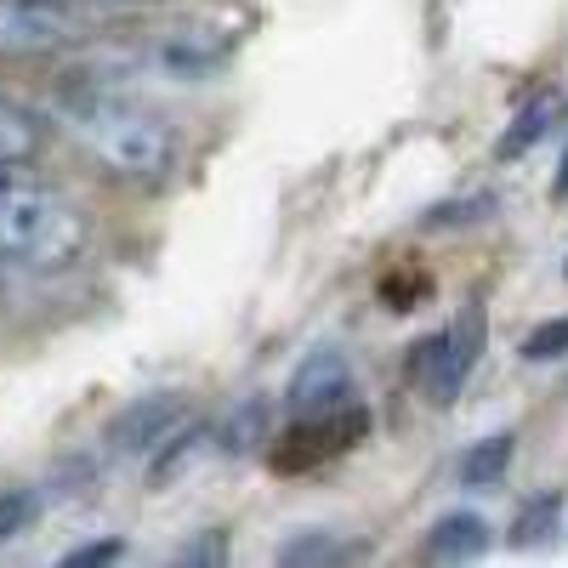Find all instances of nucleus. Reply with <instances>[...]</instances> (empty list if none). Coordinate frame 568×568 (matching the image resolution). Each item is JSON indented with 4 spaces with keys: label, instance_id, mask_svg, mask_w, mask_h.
<instances>
[{
    "label": "nucleus",
    "instance_id": "obj_22",
    "mask_svg": "<svg viewBox=\"0 0 568 568\" xmlns=\"http://www.w3.org/2000/svg\"><path fill=\"white\" fill-rule=\"evenodd\" d=\"M562 278H568V262H562Z\"/></svg>",
    "mask_w": 568,
    "mask_h": 568
},
{
    "label": "nucleus",
    "instance_id": "obj_10",
    "mask_svg": "<svg viewBox=\"0 0 568 568\" xmlns=\"http://www.w3.org/2000/svg\"><path fill=\"white\" fill-rule=\"evenodd\" d=\"M489 551V524L478 511H444L433 535H426L420 557L426 562H466V557H484Z\"/></svg>",
    "mask_w": 568,
    "mask_h": 568
},
{
    "label": "nucleus",
    "instance_id": "obj_16",
    "mask_svg": "<svg viewBox=\"0 0 568 568\" xmlns=\"http://www.w3.org/2000/svg\"><path fill=\"white\" fill-rule=\"evenodd\" d=\"M34 154H40V120L12 98H0V160H34Z\"/></svg>",
    "mask_w": 568,
    "mask_h": 568
},
{
    "label": "nucleus",
    "instance_id": "obj_9",
    "mask_svg": "<svg viewBox=\"0 0 568 568\" xmlns=\"http://www.w3.org/2000/svg\"><path fill=\"white\" fill-rule=\"evenodd\" d=\"M568 114V98H562V91H535V98L524 103V109H517L511 114V125L500 131V142H495V160L500 165H511V160H524L529 149H540V142L551 136V125Z\"/></svg>",
    "mask_w": 568,
    "mask_h": 568
},
{
    "label": "nucleus",
    "instance_id": "obj_18",
    "mask_svg": "<svg viewBox=\"0 0 568 568\" xmlns=\"http://www.w3.org/2000/svg\"><path fill=\"white\" fill-rule=\"evenodd\" d=\"M562 353H568V313L535 324L529 336H524V358H529V364H551V358H562Z\"/></svg>",
    "mask_w": 568,
    "mask_h": 568
},
{
    "label": "nucleus",
    "instance_id": "obj_3",
    "mask_svg": "<svg viewBox=\"0 0 568 568\" xmlns=\"http://www.w3.org/2000/svg\"><path fill=\"white\" fill-rule=\"evenodd\" d=\"M484 342H489V313L484 302H466L438 336L415 342V382L433 404H455L460 387L471 382V369L484 358Z\"/></svg>",
    "mask_w": 568,
    "mask_h": 568
},
{
    "label": "nucleus",
    "instance_id": "obj_17",
    "mask_svg": "<svg viewBox=\"0 0 568 568\" xmlns=\"http://www.w3.org/2000/svg\"><path fill=\"white\" fill-rule=\"evenodd\" d=\"M495 216V194H460V200H444L420 216L426 233H438V227H471V222H489Z\"/></svg>",
    "mask_w": 568,
    "mask_h": 568
},
{
    "label": "nucleus",
    "instance_id": "obj_12",
    "mask_svg": "<svg viewBox=\"0 0 568 568\" xmlns=\"http://www.w3.org/2000/svg\"><path fill=\"white\" fill-rule=\"evenodd\" d=\"M358 557H369V546L364 540H347L336 529H302V535H291V540L278 546V562L284 568H336V562H358Z\"/></svg>",
    "mask_w": 568,
    "mask_h": 568
},
{
    "label": "nucleus",
    "instance_id": "obj_5",
    "mask_svg": "<svg viewBox=\"0 0 568 568\" xmlns=\"http://www.w3.org/2000/svg\"><path fill=\"white\" fill-rule=\"evenodd\" d=\"M369 438V409L347 404V409H329V415H296V426L273 444V471H318L336 455L358 449Z\"/></svg>",
    "mask_w": 568,
    "mask_h": 568
},
{
    "label": "nucleus",
    "instance_id": "obj_13",
    "mask_svg": "<svg viewBox=\"0 0 568 568\" xmlns=\"http://www.w3.org/2000/svg\"><path fill=\"white\" fill-rule=\"evenodd\" d=\"M211 433H216V455H251L267 438V398H245L222 426H211Z\"/></svg>",
    "mask_w": 568,
    "mask_h": 568
},
{
    "label": "nucleus",
    "instance_id": "obj_4",
    "mask_svg": "<svg viewBox=\"0 0 568 568\" xmlns=\"http://www.w3.org/2000/svg\"><path fill=\"white\" fill-rule=\"evenodd\" d=\"M85 34V0H0V58H58Z\"/></svg>",
    "mask_w": 568,
    "mask_h": 568
},
{
    "label": "nucleus",
    "instance_id": "obj_20",
    "mask_svg": "<svg viewBox=\"0 0 568 568\" xmlns=\"http://www.w3.org/2000/svg\"><path fill=\"white\" fill-rule=\"evenodd\" d=\"M222 557H227V540H222V535H205L200 546L182 551V562H222Z\"/></svg>",
    "mask_w": 568,
    "mask_h": 568
},
{
    "label": "nucleus",
    "instance_id": "obj_11",
    "mask_svg": "<svg viewBox=\"0 0 568 568\" xmlns=\"http://www.w3.org/2000/svg\"><path fill=\"white\" fill-rule=\"evenodd\" d=\"M511 455H517V433L511 426H500V433H489L484 444H471L460 460H455V484L484 495V489H500L506 471H511Z\"/></svg>",
    "mask_w": 568,
    "mask_h": 568
},
{
    "label": "nucleus",
    "instance_id": "obj_2",
    "mask_svg": "<svg viewBox=\"0 0 568 568\" xmlns=\"http://www.w3.org/2000/svg\"><path fill=\"white\" fill-rule=\"evenodd\" d=\"M85 245H91V222L63 187L34 176L23 160H0V262L58 273L80 262Z\"/></svg>",
    "mask_w": 568,
    "mask_h": 568
},
{
    "label": "nucleus",
    "instance_id": "obj_21",
    "mask_svg": "<svg viewBox=\"0 0 568 568\" xmlns=\"http://www.w3.org/2000/svg\"><path fill=\"white\" fill-rule=\"evenodd\" d=\"M551 200H568V149H562V165L551 176Z\"/></svg>",
    "mask_w": 568,
    "mask_h": 568
},
{
    "label": "nucleus",
    "instance_id": "obj_15",
    "mask_svg": "<svg viewBox=\"0 0 568 568\" xmlns=\"http://www.w3.org/2000/svg\"><path fill=\"white\" fill-rule=\"evenodd\" d=\"M40 511H45V489L40 484H12V489H0V546L29 535L40 524Z\"/></svg>",
    "mask_w": 568,
    "mask_h": 568
},
{
    "label": "nucleus",
    "instance_id": "obj_6",
    "mask_svg": "<svg viewBox=\"0 0 568 568\" xmlns=\"http://www.w3.org/2000/svg\"><path fill=\"white\" fill-rule=\"evenodd\" d=\"M187 420H194V398H187V393H142V398L120 404V415L109 420L103 444L120 460H154Z\"/></svg>",
    "mask_w": 568,
    "mask_h": 568
},
{
    "label": "nucleus",
    "instance_id": "obj_8",
    "mask_svg": "<svg viewBox=\"0 0 568 568\" xmlns=\"http://www.w3.org/2000/svg\"><path fill=\"white\" fill-rule=\"evenodd\" d=\"M227 52H233V34H222V29H211V23H176V29H160L154 45H149L154 69L182 74V80L211 74L216 63H227Z\"/></svg>",
    "mask_w": 568,
    "mask_h": 568
},
{
    "label": "nucleus",
    "instance_id": "obj_1",
    "mask_svg": "<svg viewBox=\"0 0 568 568\" xmlns=\"http://www.w3.org/2000/svg\"><path fill=\"white\" fill-rule=\"evenodd\" d=\"M52 120L98 160L109 176L125 182H160L176 165V131L160 120L149 103H136L131 91L103 85V80H69L52 91Z\"/></svg>",
    "mask_w": 568,
    "mask_h": 568
},
{
    "label": "nucleus",
    "instance_id": "obj_7",
    "mask_svg": "<svg viewBox=\"0 0 568 568\" xmlns=\"http://www.w3.org/2000/svg\"><path fill=\"white\" fill-rule=\"evenodd\" d=\"M347 404H358V375H353L347 353L342 347H313L291 369L284 409L291 415H329V409H347Z\"/></svg>",
    "mask_w": 568,
    "mask_h": 568
},
{
    "label": "nucleus",
    "instance_id": "obj_14",
    "mask_svg": "<svg viewBox=\"0 0 568 568\" xmlns=\"http://www.w3.org/2000/svg\"><path fill=\"white\" fill-rule=\"evenodd\" d=\"M557 529H562V495H551V489H546V495H535L524 511H517V524H511V535H506V540H511L517 551H529V546H546Z\"/></svg>",
    "mask_w": 568,
    "mask_h": 568
},
{
    "label": "nucleus",
    "instance_id": "obj_19",
    "mask_svg": "<svg viewBox=\"0 0 568 568\" xmlns=\"http://www.w3.org/2000/svg\"><path fill=\"white\" fill-rule=\"evenodd\" d=\"M120 557H125V540L114 535V540H91V546H74L63 562H69V568H91V562H120Z\"/></svg>",
    "mask_w": 568,
    "mask_h": 568
}]
</instances>
